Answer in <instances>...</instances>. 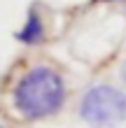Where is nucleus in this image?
Masks as SVG:
<instances>
[{
    "mask_svg": "<svg viewBox=\"0 0 126 128\" xmlns=\"http://www.w3.org/2000/svg\"><path fill=\"white\" fill-rule=\"evenodd\" d=\"M14 114L24 121L56 116L68 102V82L54 63H31L14 77L10 86Z\"/></svg>",
    "mask_w": 126,
    "mask_h": 128,
    "instance_id": "obj_1",
    "label": "nucleus"
},
{
    "mask_svg": "<svg viewBox=\"0 0 126 128\" xmlns=\"http://www.w3.org/2000/svg\"><path fill=\"white\" fill-rule=\"evenodd\" d=\"M79 119L93 128H114L126 121V93L112 84H93L79 98Z\"/></svg>",
    "mask_w": 126,
    "mask_h": 128,
    "instance_id": "obj_2",
    "label": "nucleus"
},
{
    "mask_svg": "<svg viewBox=\"0 0 126 128\" xmlns=\"http://www.w3.org/2000/svg\"><path fill=\"white\" fill-rule=\"evenodd\" d=\"M14 37H17L24 47H40V44L47 40V21H44L42 10L38 5H33L31 10H28L24 24L14 33Z\"/></svg>",
    "mask_w": 126,
    "mask_h": 128,
    "instance_id": "obj_3",
    "label": "nucleus"
},
{
    "mask_svg": "<svg viewBox=\"0 0 126 128\" xmlns=\"http://www.w3.org/2000/svg\"><path fill=\"white\" fill-rule=\"evenodd\" d=\"M121 79H124V84H126V61H124V65H121Z\"/></svg>",
    "mask_w": 126,
    "mask_h": 128,
    "instance_id": "obj_4",
    "label": "nucleus"
},
{
    "mask_svg": "<svg viewBox=\"0 0 126 128\" xmlns=\"http://www.w3.org/2000/svg\"><path fill=\"white\" fill-rule=\"evenodd\" d=\"M96 2H119V0H96Z\"/></svg>",
    "mask_w": 126,
    "mask_h": 128,
    "instance_id": "obj_5",
    "label": "nucleus"
},
{
    "mask_svg": "<svg viewBox=\"0 0 126 128\" xmlns=\"http://www.w3.org/2000/svg\"><path fill=\"white\" fill-rule=\"evenodd\" d=\"M0 128H5V126H0Z\"/></svg>",
    "mask_w": 126,
    "mask_h": 128,
    "instance_id": "obj_6",
    "label": "nucleus"
}]
</instances>
